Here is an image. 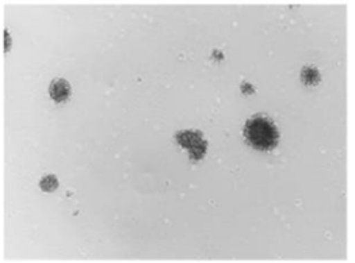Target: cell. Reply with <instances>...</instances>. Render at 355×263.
<instances>
[{"instance_id": "obj_1", "label": "cell", "mask_w": 355, "mask_h": 263, "mask_svg": "<svg viewBox=\"0 0 355 263\" xmlns=\"http://www.w3.org/2000/svg\"><path fill=\"white\" fill-rule=\"evenodd\" d=\"M244 136L250 146L261 151L275 148L279 140V132L270 118L255 116L250 118L244 126Z\"/></svg>"}, {"instance_id": "obj_2", "label": "cell", "mask_w": 355, "mask_h": 263, "mask_svg": "<svg viewBox=\"0 0 355 263\" xmlns=\"http://www.w3.org/2000/svg\"><path fill=\"white\" fill-rule=\"evenodd\" d=\"M69 92H71L69 85H68L65 80H62V79L56 80V82L51 86V95H52V98H53L56 102L65 101V99L69 96Z\"/></svg>"}, {"instance_id": "obj_3", "label": "cell", "mask_w": 355, "mask_h": 263, "mask_svg": "<svg viewBox=\"0 0 355 263\" xmlns=\"http://www.w3.org/2000/svg\"><path fill=\"white\" fill-rule=\"evenodd\" d=\"M301 78L306 85H316L320 80V75L315 68L306 67L302 69L301 72Z\"/></svg>"}, {"instance_id": "obj_4", "label": "cell", "mask_w": 355, "mask_h": 263, "mask_svg": "<svg viewBox=\"0 0 355 263\" xmlns=\"http://www.w3.org/2000/svg\"><path fill=\"white\" fill-rule=\"evenodd\" d=\"M46 185H49L48 186V192H51V190H55L56 189V186H58V180H56V178L55 176H46L42 182H41V186H42V189L46 186Z\"/></svg>"}]
</instances>
